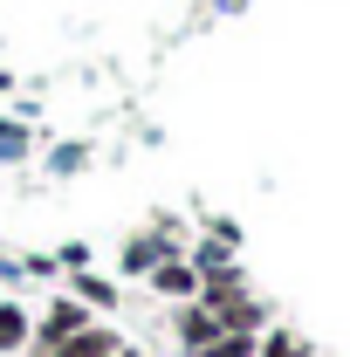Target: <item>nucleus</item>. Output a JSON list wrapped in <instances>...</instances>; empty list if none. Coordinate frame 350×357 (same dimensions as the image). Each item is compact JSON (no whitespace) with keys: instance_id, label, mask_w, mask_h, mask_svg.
Returning a JSON list of instances; mask_svg holds the SVG:
<instances>
[{"instance_id":"obj_13","label":"nucleus","mask_w":350,"mask_h":357,"mask_svg":"<svg viewBox=\"0 0 350 357\" xmlns=\"http://www.w3.org/2000/svg\"><path fill=\"white\" fill-rule=\"evenodd\" d=\"M21 275H35V282H55L62 268H55V255H28V261H21Z\"/></svg>"},{"instance_id":"obj_11","label":"nucleus","mask_w":350,"mask_h":357,"mask_svg":"<svg viewBox=\"0 0 350 357\" xmlns=\"http://www.w3.org/2000/svg\"><path fill=\"white\" fill-rule=\"evenodd\" d=\"M35 151V131L28 124H0V165H14V158H28Z\"/></svg>"},{"instance_id":"obj_7","label":"nucleus","mask_w":350,"mask_h":357,"mask_svg":"<svg viewBox=\"0 0 350 357\" xmlns=\"http://www.w3.org/2000/svg\"><path fill=\"white\" fill-rule=\"evenodd\" d=\"M220 330H248V337H261L268 323H275V316H268V303L261 296H234V303H220Z\"/></svg>"},{"instance_id":"obj_4","label":"nucleus","mask_w":350,"mask_h":357,"mask_svg":"<svg viewBox=\"0 0 350 357\" xmlns=\"http://www.w3.org/2000/svg\"><path fill=\"white\" fill-rule=\"evenodd\" d=\"M144 282H151V296H165V303H192V296H199V268L185 261V255H165Z\"/></svg>"},{"instance_id":"obj_2","label":"nucleus","mask_w":350,"mask_h":357,"mask_svg":"<svg viewBox=\"0 0 350 357\" xmlns=\"http://www.w3.org/2000/svg\"><path fill=\"white\" fill-rule=\"evenodd\" d=\"M89 323H96V316H89L76 296H48V310L35 316V330H28V357H48L55 344H69V337L89 330Z\"/></svg>"},{"instance_id":"obj_10","label":"nucleus","mask_w":350,"mask_h":357,"mask_svg":"<svg viewBox=\"0 0 350 357\" xmlns=\"http://www.w3.org/2000/svg\"><path fill=\"white\" fill-rule=\"evenodd\" d=\"M192 357H254V337L248 330H220L206 351H192Z\"/></svg>"},{"instance_id":"obj_9","label":"nucleus","mask_w":350,"mask_h":357,"mask_svg":"<svg viewBox=\"0 0 350 357\" xmlns=\"http://www.w3.org/2000/svg\"><path fill=\"white\" fill-rule=\"evenodd\" d=\"M254 357H316V351H309V337H296L289 323H268L261 337H254Z\"/></svg>"},{"instance_id":"obj_12","label":"nucleus","mask_w":350,"mask_h":357,"mask_svg":"<svg viewBox=\"0 0 350 357\" xmlns=\"http://www.w3.org/2000/svg\"><path fill=\"white\" fill-rule=\"evenodd\" d=\"M55 268H62V275H69V268H89V248H83V241H69V248H55Z\"/></svg>"},{"instance_id":"obj_1","label":"nucleus","mask_w":350,"mask_h":357,"mask_svg":"<svg viewBox=\"0 0 350 357\" xmlns=\"http://www.w3.org/2000/svg\"><path fill=\"white\" fill-rule=\"evenodd\" d=\"M165 255H185V234H178V220H165V213H158L144 234H131V241H124V255H117V275L144 282V275L165 261Z\"/></svg>"},{"instance_id":"obj_14","label":"nucleus","mask_w":350,"mask_h":357,"mask_svg":"<svg viewBox=\"0 0 350 357\" xmlns=\"http://www.w3.org/2000/svg\"><path fill=\"white\" fill-rule=\"evenodd\" d=\"M83 158H89L83 144H62V151H55V172H76V165H83Z\"/></svg>"},{"instance_id":"obj_5","label":"nucleus","mask_w":350,"mask_h":357,"mask_svg":"<svg viewBox=\"0 0 350 357\" xmlns=\"http://www.w3.org/2000/svg\"><path fill=\"white\" fill-rule=\"evenodd\" d=\"M117 344H124V330H117V323H103V316H96V323H89V330H76V337H69V344H55V351H48V357H110V351H117Z\"/></svg>"},{"instance_id":"obj_8","label":"nucleus","mask_w":350,"mask_h":357,"mask_svg":"<svg viewBox=\"0 0 350 357\" xmlns=\"http://www.w3.org/2000/svg\"><path fill=\"white\" fill-rule=\"evenodd\" d=\"M28 330H35V316H28V303H7V296H0V357L28 351Z\"/></svg>"},{"instance_id":"obj_6","label":"nucleus","mask_w":350,"mask_h":357,"mask_svg":"<svg viewBox=\"0 0 350 357\" xmlns=\"http://www.w3.org/2000/svg\"><path fill=\"white\" fill-rule=\"evenodd\" d=\"M69 296H76L89 316L117 310V282H110V275H96V268H69Z\"/></svg>"},{"instance_id":"obj_3","label":"nucleus","mask_w":350,"mask_h":357,"mask_svg":"<svg viewBox=\"0 0 350 357\" xmlns=\"http://www.w3.org/2000/svg\"><path fill=\"white\" fill-rule=\"evenodd\" d=\"M172 337H178V351L192 357V351H206L220 337V316L206 310V303H172Z\"/></svg>"}]
</instances>
